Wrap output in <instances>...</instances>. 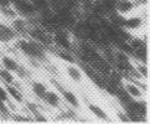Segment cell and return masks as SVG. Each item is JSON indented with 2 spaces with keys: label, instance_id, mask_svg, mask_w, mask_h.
Segmentation results:
<instances>
[{
  "label": "cell",
  "instance_id": "cell-10",
  "mask_svg": "<svg viewBox=\"0 0 150 124\" xmlns=\"http://www.w3.org/2000/svg\"><path fill=\"white\" fill-rule=\"evenodd\" d=\"M23 63H24V61H21L18 56H15L10 52H4L1 58H0V66L10 72H13L15 76H16L20 67L23 66Z\"/></svg>",
  "mask_w": 150,
  "mask_h": 124
},
{
  "label": "cell",
  "instance_id": "cell-3",
  "mask_svg": "<svg viewBox=\"0 0 150 124\" xmlns=\"http://www.w3.org/2000/svg\"><path fill=\"white\" fill-rule=\"evenodd\" d=\"M56 62H58L62 74L66 77L67 81H69V83L72 86H74V87H84L88 83V78L86 76L84 69L79 62H61L57 60Z\"/></svg>",
  "mask_w": 150,
  "mask_h": 124
},
{
  "label": "cell",
  "instance_id": "cell-9",
  "mask_svg": "<svg viewBox=\"0 0 150 124\" xmlns=\"http://www.w3.org/2000/svg\"><path fill=\"white\" fill-rule=\"evenodd\" d=\"M23 84H24L23 82H18L15 84L5 86L6 92L9 94V99L14 104H16L19 108H21L29 98V94L26 93V88L23 87Z\"/></svg>",
  "mask_w": 150,
  "mask_h": 124
},
{
  "label": "cell",
  "instance_id": "cell-14",
  "mask_svg": "<svg viewBox=\"0 0 150 124\" xmlns=\"http://www.w3.org/2000/svg\"><path fill=\"white\" fill-rule=\"evenodd\" d=\"M4 52H5V51L3 50V47L0 46V58H1V56H3V53H4Z\"/></svg>",
  "mask_w": 150,
  "mask_h": 124
},
{
  "label": "cell",
  "instance_id": "cell-1",
  "mask_svg": "<svg viewBox=\"0 0 150 124\" xmlns=\"http://www.w3.org/2000/svg\"><path fill=\"white\" fill-rule=\"evenodd\" d=\"M13 46L18 55L24 57L26 63L36 66L37 68L49 58V50L26 35L18 36L16 40L13 42Z\"/></svg>",
  "mask_w": 150,
  "mask_h": 124
},
{
  "label": "cell",
  "instance_id": "cell-2",
  "mask_svg": "<svg viewBox=\"0 0 150 124\" xmlns=\"http://www.w3.org/2000/svg\"><path fill=\"white\" fill-rule=\"evenodd\" d=\"M50 84L53 88H56V91L60 93L62 102L65 104L66 108L71 109L76 113H83L84 108H83V101L81 98V96L77 94V92L73 88H71V86H67L63 82H58V81L50 78Z\"/></svg>",
  "mask_w": 150,
  "mask_h": 124
},
{
  "label": "cell",
  "instance_id": "cell-7",
  "mask_svg": "<svg viewBox=\"0 0 150 124\" xmlns=\"http://www.w3.org/2000/svg\"><path fill=\"white\" fill-rule=\"evenodd\" d=\"M26 86V91H28V94H30L33 97V99L40 102L41 98L44 97V94L46 93V91L49 89L50 87V82L49 81H44L41 78H37V77H31L29 78L26 82L24 83Z\"/></svg>",
  "mask_w": 150,
  "mask_h": 124
},
{
  "label": "cell",
  "instance_id": "cell-5",
  "mask_svg": "<svg viewBox=\"0 0 150 124\" xmlns=\"http://www.w3.org/2000/svg\"><path fill=\"white\" fill-rule=\"evenodd\" d=\"M120 87L133 101H146L148 99L146 82H138V81L123 77Z\"/></svg>",
  "mask_w": 150,
  "mask_h": 124
},
{
  "label": "cell",
  "instance_id": "cell-12",
  "mask_svg": "<svg viewBox=\"0 0 150 124\" xmlns=\"http://www.w3.org/2000/svg\"><path fill=\"white\" fill-rule=\"evenodd\" d=\"M18 82H20V81H18L16 76L13 72H10L0 66V83H3L4 86H8V84H15Z\"/></svg>",
  "mask_w": 150,
  "mask_h": 124
},
{
  "label": "cell",
  "instance_id": "cell-13",
  "mask_svg": "<svg viewBox=\"0 0 150 124\" xmlns=\"http://www.w3.org/2000/svg\"><path fill=\"white\" fill-rule=\"evenodd\" d=\"M0 101L4 102V103H6L9 102V94L6 92V88H5V86L3 83H0Z\"/></svg>",
  "mask_w": 150,
  "mask_h": 124
},
{
  "label": "cell",
  "instance_id": "cell-8",
  "mask_svg": "<svg viewBox=\"0 0 150 124\" xmlns=\"http://www.w3.org/2000/svg\"><path fill=\"white\" fill-rule=\"evenodd\" d=\"M146 8L148 6H143L137 0H115L113 13L117 14L118 16H120V18H127V16L137 14Z\"/></svg>",
  "mask_w": 150,
  "mask_h": 124
},
{
  "label": "cell",
  "instance_id": "cell-4",
  "mask_svg": "<svg viewBox=\"0 0 150 124\" xmlns=\"http://www.w3.org/2000/svg\"><path fill=\"white\" fill-rule=\"evenodd\" d=\"M83 101V108L86 114L89 117L91 120H97L99 123H113L114 120V117L112 114V112L108 111L103 107L100 103H98L97 101Z\"/></svg>",
  "mask_w": 150,
  "mask_h": 124
},
{
  "label": "cell",
  "instance_id": "cell-6",
  "mask_svg": "<svg viewBox=\"0 0 150 124\" xmlns=\"http://www.w3.org/2000/svg\"><path fill=\"white\" fill-rule=\"evenodd\" d=\"M40 103L49 113H58V112H61L62 109L66 108L65 104H63V102H62L60 93H58L56 91V88H53L52 86H50L49 89L46 91V93L41 98Z\"/></svg>",
  "mask_w": 150,
  "mask_h": 124
},
{
  "label": "cell",
  "instance_id": "cell-11",
  "mask_svg": "<svg viewBox=\"0 0 150 124\" xmlns=\"http://www.w3.org/2000/svg\"><path fill=\"white\" fill-rule=\"evenodd\" d=\"M19 35L10 26L6 20H0V46L3 45H13Z\"/></svg>",
  "mask_w": 150,
  "mask_h": 124
}]
</instances>
